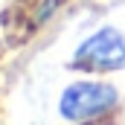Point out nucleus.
I'll use <instances>...</instances> for the list:
<instances>
[{"label": "nucleus", "mask_w": 125, "mask_h": 125, "mask_svg": "<svg viewBox=\"0 0 125 125\" xmlns=\"http://www.w3.org/2000/svg\"><path fill=\"white\" fill-rule=\"evenodd\" d=\"M119 108V87L108 79L70 82L58 96V116L64 122H99Z\"/></svg>", "instance_id": "nucleus-1"}, {"label": "nucleus", "mask_w": 125, "mask_h": 125, "mask_svg": "<svg viewBox=\"0 0 125 125\" xmlns=\"http://www.w3.org/2000/svg\"><path fill=\"white\" fill-rule=\"evenodd\" d=\"M73 67L84 73H116L125 67V32L116 26H99L73 52Z\"/></svg>", "instance_id": "nucleus-2"}, {"label": "nucleus", "mask_w": 125, "mask_h": 125, "mask_svg": "<svg viewBox=\"0 0 125 125\" xmlns=\"http://www.w3.org/2000/svg\"><path fill=\"white\" fill-rule=\"evenodd\" d=\"M70 125H96V122H70Z\"/></svg>", "instance_id": "nucleus-3"}]
</instances>
